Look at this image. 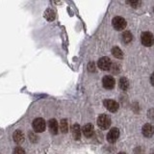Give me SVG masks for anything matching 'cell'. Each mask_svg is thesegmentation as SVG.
Masks as SVG:
<instances>
[{
  "label": "cell",
  "mask_w": 154,
  "mask_h": 154,
  "mask_svg": "<svg viewBox=\"0 0 154 154\" xmlns=\"http://www.w3.org/2000/svg\"><path fill=\"white\" fill-rule=\"evenodd\" d=\"M97 125L100 129L106 130L110 127L111 125V119L107 115H100L97 119Z\"/></svg>",
  "instance_id": "obj_1"
},
{
  "label": "cell",
  "mask_w": 154,
  "mask_h": 154,
  "mask_svg": "<svg viewBox=\"0 0 154 154\" xmlns=\"http://www.w3.org/2000/svg\"><path fill=\"white\" fill-rule=\"evenodd\" d=\"M45 126H46V124H45V119H42L41 118L36 119L33 122V128L35 130V132H37V133H41V132L45 131Z\"/></svg>",
  "instance_id": "obj_2"
},
{
  "label": "cell",
  "mask_w": 154,
  "mask_h": 154,
  "mask_svg": "<svg viewBox=\"0 0 154 154\" xmlns=\"http://www.w3.org/2000/svg\"><path fill=\"white\" fill-rule=\"evenodd\" d=\"M112 24H113L114 28L118 31H122V30H123V29H125V27H126V21H125L124 18L120 17H115L112 21Z\"/></svg>",
  "instance_id": "obj_3"
},
{
  "label": "cell",
  "mask_w": 154,
  "mask_h": 154,
  "mask_svg": "<svg viewBox=\"0 0 154 154\" xmlns=\"http://www.w3.org/2000/svg\"><path fill=\"white\" fill-rule=\"evenodd\" d=\"M142 43L144 46H151L154 43V38L151 33L149 32H144L141 37Z\"/></svg>",
  "instance_id": "obj_4"
},
{
  "label": "cell",
  "mask_w": 154,
  "mask_h": 154,
  "mask_svg": "<svg viewBox=\"0 0 154 154\" xmlns=\"http://www.w3.org/2000/svg\"><path fill=\"white\" fill-rule=\"evenodd\" d=\"M97 65L100 69L109 70L111 69V66H112V62H111V60L108 57H102L98 60Z\"/></svg>",
  "instance_id": "obj_5"
},
{
  "label": "cell",
  "mask_w": 154,
  "mask_h": 154,
  "mask_svg": "<svg viewBox=\"0 0 154 154\" xmlns=\"http://www.w3.org/2000/svg\"><path fill=\"white\" fill-rule=\"evenodd\" d=\"M104 106L110 111V112H112V113L117 112L118 109H119L118 102H117V101L113 100V99H106V100H104Z\"/></svg>",
  "instance_id": "obj_6"
},
{
  "label": "cell",
  "mask_w": 154,
  "mask_h": 154,
  "mask_svg": "<svg viewBox=\"0 0 154 154\" xmlns=\"http://www.w3.org/2000/svg\"><path fill=\"white\" fill-rule=\"evenodd\" d=\"M102 83H103V86H104V88H105V89H107V90H112V89L114 88V87H115L116 82H115V79L113 78L112 76L106 75V76L103 77Z\"/></svg>",
  "instance_id": "obj_7"
},
{
  "label": "cell",
  "mask_w": 154,
  "mask_h": 154,
  "mask_svg": "<svg viewBox=\"0 0 154 154\" xmlns=\"http://www.w3.org/2000/svg\"><path fill=\"white\" fill-rule=\"evenodd\" d=\"M119 137V131L118 128H112L107 135V140L109 143H115Z\"/></svg>",
  "instance_id": "obj_8"
},
{
  "label": "cell",
  "mask_w": 154,
  "mask_h": 154,
  "mask_svg": "<svg viewBox=\"0 0 154 154\" xmlns=\"http://www.w3.org/2000/svg\"><path fill=\"white\" fill-rule=\"evenodd\" d=\"M142 131H143V134L144 137L150 138L151 136H153V134H154V127L152 126L151 124L146 123V124H144L143 126Z\"/></svg>",
  "instance_id": "obj_9"
},
{
  "label": "cell",
  "mask_w": 154,
  "mask_h": 154,
  "mask_svg": "<svg viewBox=\"0 0 154 154\" xmlns=\"http://www.w3.org/2000/svg\"><path fill=\"white\" fill-rule=\"evenodd\" d=\"M13 138H14V143H17L18 144H20L24 142V134L20 131V130H16V131L14 132V135H13Z\"/></svg>",
  "instance_id": "obj_10"
},
{
  "label": "cell",
  "mask_w": 154,
  "mask_h": 154,
  "mask_svg": "<svg viewBox=\"0 0 154 154\" xmlns=\"http://www.w3.org/2000/svg\"><path fill=\"white\" fill-rule=\"evenodd\" d=\"M94 126L91 123H87L86 125H84L83 127V133L87 138H91L94 135Z\"/></svg>",
  "instance_id": "obj_11"
},
{
  "label": "cell",
  "mask_w": 154,
  "mask_h": 154,
  "mask_svg": "<svg viewBox=\"0 0 154 154\" xmlns=\"http://www.w3.org/2000/svg\"><path fill=\"white\" fill-rule=\"evenodd\" d=\"M48 128H49L50 132L52 134L56 135L58 133V122H57V120L54 119H50L49 122H48Z\"/></svg>",
  "instance_id": "obj_12"
},
{
  "label": "cell",
  "mask_w": 154,
  "mask_h": 154,
  "mask_svg": "<svg viewBox=\"0 0 154 154\" xmlns=\"http://www.w3.org/2000/svg\"><path fill=\"white\" fill-rule=\"evenodd\" d=\"M71 131H72V136H73V138L76 140V141L80 139V137H81V129H80L79 124L75 123V124L72 125Z\"/></svg>",
  "instance_id": "obj_13"
},
{
  "label": "cell",
  "mask_w": 154,
  "mask_h": 154,
  "mask_svg": "<svg viewBox=\"0 0 154 154\" xmlns=\"http://www.w3.org/2000/svg\"><path fill=\"white\" fill-rule=\"evenodd\" d=\"M112 54H113L114 57L118 58V59H122V58H123V53H122V51L120 50V48H119L117 46L113 47Z\"/></svg>",
  "instance_id": "obj_14"
},
{
  "label": "cell",
  "mask_w": 154,
  "mask_h": 154,
  "mask_svg": "<svg viewBox=\"0 0 154 154\" xmlns=\"http://www.w3.org/2000/svg\"><path fill=\"white\" fill-rule=\"evenodd\" d=\"M119 88L122 89V91H126L128 89V87H129V82L128 80L125 78V77H122V78H120L119 79Z\"/></svg>",
  "instance_id": "obj_15"
},
{
  "label": "cell",
  "mask_w": 154,
  "mask_h": 154,
  "mask_svg": "<svg viewBox=\"0 0 154 154\" xmlns=\"http://www.w3.org/2000/svg\"><path fill=\"white\" fill-rule=\"evenodd\" d=\"M132 38H133V36L129 31L123 32V34H122V42L124 43H129L130 42L132 41Z\"/></svg>",
  "instance_id": "obj_16"
},
{
  "label": "cell",
  "mask_w": 154,
  "mask_h": 154,
  "mask_svg": "<svg viewBox=\"0 0 154 154\" xmlns=\"http://www.w3.org/2000/svg\"><path fill=\"white\" fill-rule=\"evenodd\" d=\"M60 129L62 133H66L67 130H69V126H67V122L66 119H62L61 123H60Z\"/></svg>",
  "instance_id": "obj_17"
},
{
  "label": "cell",
  "mask_w": 154,
  "mask_h": 154,
  "mask_svg": "<svg viewBox=\"0 0 154 154\" xmlns=\"http://www.w3.org/2000/svg\"><path fill=\"white\" fill-rule=\"evenodd\" d=\"M45 18L47 19V20H53V19L55 18V13L52 11V10H47V11L45 12Z\"/></svg>",
  "instance_id": "obj_18"
},
{
  "label": "cell",
  "mask_w": 154,
  "mask_h": 154,
  "mask_svg": "<svg viewBox=\"0 0 154 154\" xmlns=\"http://www.w3.org/2000/svg\"><path fill=\"white\" fill-rule=\"evenodd\" d=\"M127 3L133 8H137L141 4V0H127Z\"/></svg>",
  "instance_id": "obj_19"
},
{
  "label": "cell",
  "mask_w": 154,
  "mask_h": 154,
  "mask_svg": "<svg viewBox=\"0 0 154 154\" xmlns=\"http://www.w3.org/2000/svg\"><path fill=\"white\" fill-rule=\"evenodd\" d=\"M110 69L112 70L113 73L117 74V73H119V66L117 64H112V66H111V69Z\"/></svg>",
  "instance_id": "obj_20"
},
{
  "label": "cell",
  "mask_w": 154,
  "mask_h": 154,
  "mask_svg": "<svg viewBox=\"0 0 154 154\" xmlns=\"http://www.w3.org/2000/svg\"><path fill=\"white\" fill-rule=\"evenodd\" d=\"M13 154H25V151L23 150V148L17 146V147H16L14 149Z\"/></svg>",
  "instance_id": "obj_21"
},
{
  "label": "cell",
  "mask_w": 154,
  "mask_h": 154,
  "mask_svg": "<svg viewBox=\"0 0 154 154\" xmlns=\"http://www.w3.org/2000/svg\"><path fill=\"white\" fill-rule=\"evenodd\" d=\"M88 69H89V70H90V71H91V72L95 71V66H94V63H90V64H89V66H88Z\"/></svg>",
  "instance_id": "obj_22"
},
{
  "label": "cell",
  "mask_w": 154,
  "mask_h": 154,
  "mask_svg": "<svg viewBox=\"0 0 154 154\" xmlns=\"http://www.w3.org/2000/svg\"><path fill=\"white\" fill-rule=\"evenodd\" d=\"M150 82H151V84L154 86V73L151 75V77H150Z\"/></svg>",
  "instance_id": "obj_23"
},
{
  "label": "cell",
  "mask_w": 154,
  "mask_h": 154,
  "mask_svg": "<svg viewBox=\"0 0 154 154\" xmlns=\"http://www.w3.org/2000/svg\"><path fill=\"white\" fill-rule=\"evenodd\" d=\"M118 154H126V153H124V152H119V153H118Z\"/></svg>",
  "instance_id": "obj_24"
},
{
  "label": "cell",
  "mask_w": 154,
  "mask_h": 154,
  "mask_svg": "<svg viewBox=\"0 0 154 154\" xmlns=\"http://www.w3.org/2000/svg\"><path fill=\"white\" fill-rule=\"evenodd\" d=\"M151 154H154V151H153V152H152V153H151Z\"/></svg>",
  "instance_id": "obj_25"
}]
</instances>
